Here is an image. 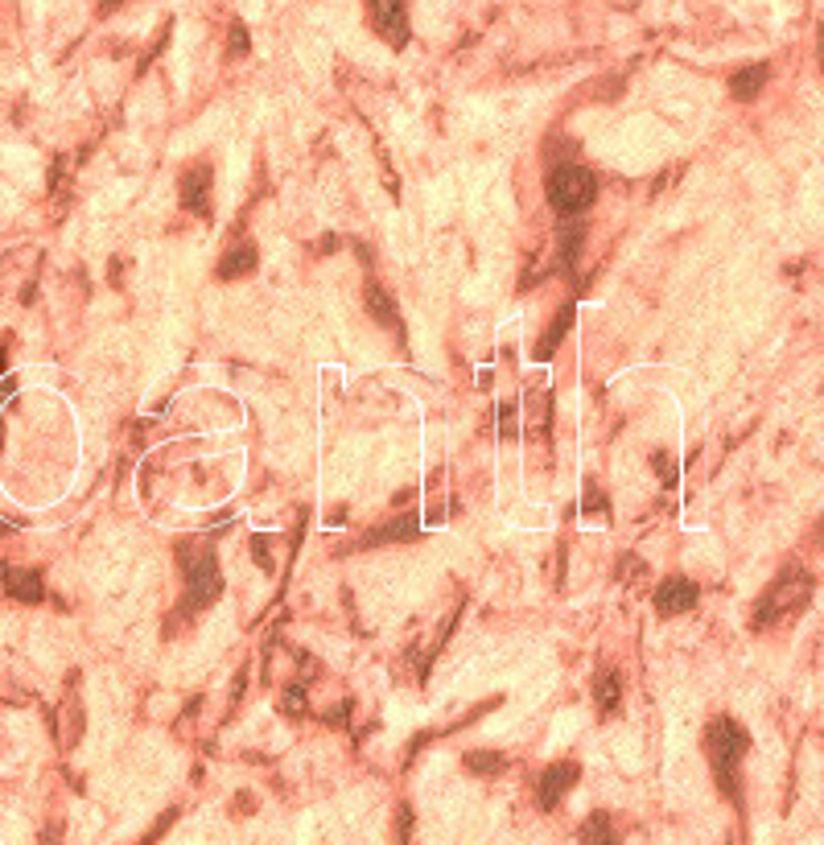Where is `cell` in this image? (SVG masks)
<instances>
[{
    "instance_id": "obj_1",
    "label": "cell",
    "mask_w": 824,
    "mask_h": 845,
    "mask_svg": "<svg viewBox=\"0 0 824 845\" xmlns=\"http://www.w3.org/2000/svg\"><path fill=\"white\" fill-rule=\"evenodd\" d=\"M705 751H709V767L717 775V788L726 792L734 804H742L738 796V767L750 751V734L734 722V718H713L705 730Z\"/></svg>"
},
{
    "instance_id": "obj_2",
    "label": "cell",
    "mask_w": 824,
    "mask_h": 845,
    "mask_svg": "<svg viewBox=\"0 0 824 845\" xmlns=\"http://www.w3.org/2000/svg\"><path fill=\"white\" fill-rule=\"evenodd\" d=\"M548 202H553V211L561 219H577L581 211L594 207L598 198V178L594 169H586L581 161H561V165H548Z\"/></svg>"
},
{
    "instance_id": "obj_3",
    "label": "cell",
    "mask_w": 824,
    "mask_h": 845,
    "mask_svg": "<svg viewBox=\"0 0 824 845\" xmlns=\"http://www.w3.org/2000/svg\"><path fill=\"white\" fill-rule=\"evenodd\" d=\"M178 565L186 573V615L206 611L219 594H223V573H219V557L206 545H182L178 549Z\"/></svg>"
},
{
    "instance_id": "obj_4",
    "label": "cell",
    "mask_w": 824,
    "mask_h": 845,
    "mask_svg": "<svg viewBox=\"0 0 824 845\" xmlns=\"http://www.w3.org/2000/svg\"><path fill=\"white\" fill-rule=\"evenodd\" d=\"M808 598H812V578L800 565H787L779 578L763 590L759 606H754V627H771L775 619H787V615L804 611Z\"/></svg>"
},
{
    "instance_id": "obj_5",
    "label": "cell",
    "mask_w": 824,
    "mask_h": 845,
    "mask_svg": "<svg viewBox=\"0 0 824 845\" xmlns=\"http://www.w3.org/2000/svg\"><path fill=\"white\" fill-rule=\"evenodd\" d=\"M211 182H215V169L206 165V161L190 165L186 174H182V182H178L182 207H186L190 215H198V219H211Z\"/></svg>"
},
{
    "instance_id": "obj_6",
    "label": "cell",
    "mask_w": 824,
    "mask_h": 845,
    "mask_svg": "<svg viewBox=\"0 0 824 845\" xmlns=\"http://www.w3.org/2000/svg\"><path fill=\"white\" fill-rule=\"evenodd\" d=\"M701 590L693 578H664L656 590H651V602H656V611L664 619H676V615H689L693 606H697Z\"/></svg>"
},
{
    "instance_id": "obj_7",
    "label": "cell",
    "mask_w": 824,
    "mask_h": 845,
    "mask_svg": "<svg viewBox=\"0 0 824 845\" xmlns=\"http://www.w3.org/2000/svg\"><path fill=\"white\" fill-rule=\"evenodd\" d=\"M581 780V767L577 763H553V767H544L540 771V780H536V804L544 808V813H553V808L569 796V788Z\"/></svg>"
},
{
    "instance_id": "obj_8",
    "label": "cell",
    "mask_w": 824,
    "mask_h": 845,
    "mask_svg": "<svg viewBox=\"0 0 824 845\" xmlns=\"http://www.w3.org/2000/svg\"><path fill=\"white\" fill-rule=\"evenodd\" d=\"M371 21L380 29V38H388L396 50L408 46V5L404 0H367Z\"/></svg>"
},
{
    "instance_id": "obj_9",
    "label": "cell",
    "mask_w": 824,
    "mask_h": 845,
    "mask_svg": "<svg viewBox=\"0 0 824 845\" xmlns=\"http://www.w3.org/2000/svg\"><path fill=\"white\" fill-rule=\"evenodd\" d=\"M421 524H425V516H421V512H404V516H396V520H388V524H380V528H371L367 536H359V540H355V549L404 545V540H412V536L421 532Z\"/></svg>"
},
{
    "instance_id": "obj_10",
    "label": "cell",
    "mask_w": 824,
    "mask_h": 845,
    "mask_svg": "<svg viewBox=\"0 0 824 845\" xmlns=\"http://www.w3.org/2000/svg\"><path fill=\"white\" fill-rule=\"evenodd\" d=\"M363 301H367V314L380 322V326H388L400 343H404V322H400V310H396V297H392V289H384L380 281H367V293H363Z\"/></svg>"
},
{
    "instance_id": "obj_11",
    "label": "cell",
    "mask_w": 824,
    "mask_h": 845,
    "mask_svg": "<svg viewBox=\"0 0 824 845\" xmlns=\"http://www.w3.org/2000/svg\"><path fill=\"white\" fill-rule=\"evenodd\" d=\"M260 268V248L256 244H235V248H227L223 252V260L215 264V277L219 281H244V277H252Z\"/></svg>"
},
{
    "instance_id": "obj_12",
    "label": "cell",
    "mask_w": 824,
    "mask_h": 845,
    "mask_svg": "<svg viewBox=\"0 0 824 845\" xmlns=\"http://www.w3.org/2000/svg\"><path fill=\"white\" fill-rule=\"evenodd\" d=\"M5 594L17 598V602H42L46 598V582H42V573L38 569H21V565H5Z\"/></svg>"
},
{
    "instance_id": "obj_13",
    "label": "cell",
    "mask_w": 824,
    "mask_h": 845,
    "mask_svg": "<svg viewBox=\"0 0 824 845\" xmlns=\"http://www.w3.org/2000/svg\"><path fill=\"white\" fill-rule=\"evenodd\" d=\"M573 318H577V301H565V306L557 310V318L548 322V330L536 338V351H532V359H536V363H548V359L557 355V347L565 343V334H569Z\"/></svg>"
},
{
    "instance_id": "obj_14",
    "label": "cell",
    "mask_w": 824,
    "mask_h": 845,
    "mask_svg": "<svg viewBox=\"0 0 824 845\" xmlns=\"http://www.w3.org/2000/svg\"><path fill=\"white\" fill-rule=\"evenodd\" d=\"M557 268L561 273H573L577 268V256H581V244H586V223H577V219H561V227H557Z\"/></svg>"
},
{
    "instance_id": "obj_15",
    "label": "cell",
    "mask_w": 824,
    "mask_h": 845,
    "mask_svg": "<svg viewBox=\"0 0 824 845\" xmlns=\"http://www.w3.org/2000/svg\"><path fill=\"white\" fill-rule=\"evenodd\" d=\"M767 75H771L767 62H750V66H742V71L730 75V95L746 104V99H754V95L767 87Z\"/></svg>"
},
{
    "instance_id": "obj_16",
    "label": "cell",
    "mask_w": 824,
    "mask_h": 845,
    "mask_svg": "<svg viewBox=\"0 0 824 845\" xmlns=\"http://www.w3.org/2000/svg\"><path fill=\"white\" fill-rule=\"evenodd\" d=\"M618 701H623V676H618L614 668H602L594 676V705H598V714H614Z\"/></svg>"
},
{
    "instance_id": "obj_17",
    "label": "cell",
    "mask_w": 824,
    "mask_h": 845,
    "mask_svg": "<svg viewBox=\"0 0 824 845\" xmlns=\"http://www.w3.org/2000/svg\"><path fill=\"white\" fill-rule=\"evenodd\" d=\"M462 763H466V771L470 775H483V780H495V775H503L507 771V759L499 755V751H466L462 755Z\"/></svg>"
},
{
    "instance_id": "obj_18",
    "label": "cell",
    "mask_w": 824,
    "mask_h": 845,
    "mask_svg": "<svg viewBox=\"0 0 824 845\" xmlns=\"http://www.w3.org/2000/svg\"><path fill=\"white\" fill-rule=\"evenodd\" d=\"M581 845H618L614 821H610L606 813H594L586 825H581Z\"/></svg>"
},
{
    "instance_id": "obj_19",
    "label": "cell",
    "mask_w": 824,
    "mask_h": 845,
    "mask_svg": "<svg viewBox=\"0 0 824 845\" xmlns=\"http://www.w3.org/2000/svg\"><path fill=\"white\" fill-rule=\"evenodd\" d=\"M227 54H231V58H244V54H252V33H248V25H244V21H231Z\"/></svg>"
},
{
    "instance_id": "obj_20",
    "label": "cell",
    "mask_w": 824,
    "mask_h": 845,
    "mask_svg": "<svg viewBox=\"0 0 824 845\" xmlns=\"http://www.w3.org/2000/svg\"><path fill=\"white\" fill-rule=\"evenodd\" d=\"M281 709H285V714H293V718H297V714H301V709H305V697H301V689H297V685H293V689L285 693V701H281Z\"/></svg>"
},
{
    "instance_id": "obj_21",
    "label": "cell",
    "mask_w": 824,
    "mask_h": 845,
    "mask_svg": "<svg viewBox=\"0 0 824 845\" xmlns=\"http://www.w3.org/2000/svg\"><path fill=\"white\" fill-rule=\"evenodd\" d=\"M120 5H124V0H95V9H99V13H116Z\"/></svg>"
},
{
    "instance_id": "obj_22",
    "label": "cell",
    "mask_w": 824,
    "mask_h": 845,
    "mask_svg": "<svg viewBox=\"0 0 824 845\" xmlns=\"http://www.w3.org/2000/svg\"><path fill=\"white\" fill-rule=\"evenodd\" d=\"M9 392H13V384H0V404L9 400Z\"/></svg>"
}]
</instances>
